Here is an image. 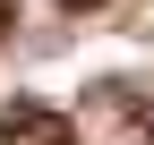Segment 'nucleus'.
Segmentation results:
<instances>
[{"mask_svg":"<svg viewBox=\"0 0 154 145\" xmlns=\"http://www.w3.org/2000/svg\"><path fill=\"white\" fill-rule=\"evenodd\" d=\"M60 9H69V17H94V9H103V0H60Z\"/></svg>","mask_w":154,"mask_h":145,"instance_id":"f03ea898","label":"nucleus"},{"mask_svg":"<svg viewBox=\"0 0 154 145\" xmlns=\"http://www.w3.org/2000/svg\"><path fill=\"white\" fill-rule=\"evenodd\" d=\"M137 145H154V120H137Z\"/></svg>","mask_w":154,"mask_h":145,"instance_id":"20e7f679","label":"nucleus"},{"mask_svg":"<svg viewBox=\"0 0 154 145\" xmlns=\"http://www.w3.org/2000/svg\"><path fill=\"white\" fill-rule=\"evenodd\" d=\"M9 17H17V0H0V34H9Z\"/></svg>","mask_w":154,"mask_h":145,"instance_id":"7ed1b4c3","label":"nucleus"},{"mask_svg":"<svg viewBox=\"0 0 154 145\" xmlns=\"http://www.w3.org/2000/svg\"><path fill=\"white\" fill-rule=\"evenodd\" d=\"M0 145H77V137H69V120L51 102L17 94V102H0Z\"/></svg>","mask_w":154,"mask_h":145,"instance_id":"f257e3e1","label":"nucleus"}]
</instances>
